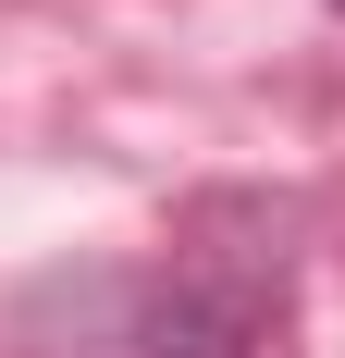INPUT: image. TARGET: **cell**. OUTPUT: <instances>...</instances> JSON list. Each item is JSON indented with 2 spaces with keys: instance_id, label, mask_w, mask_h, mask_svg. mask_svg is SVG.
Instances as JSON below:
<instances>
[{
  "instance_id": "obj_1",
  "label": "cell",
  "mask_w": 345,
  "mask_h": 358,
  "mask_svg": "<svg viewBox=\"0 0 345 358\" xmlns=\"http://www.w3.org/2000/svg\"><path fill=\"white\" fill-rule=\"evenodd\" d=\"M50 322H74L62 358H296V259L259 198H210L172 259L37 285L25 334Z\"/></svg>"
},
{
  "instance_id": "obj_2",
  "label": "cell",
  "mask_w": 345,
  "mask_h": 358,
  "mask_svg": "<svg viewBox=\"0 0 345 358\" xmlns=\"http://www.w3.org/2000/svg\"><path fill=\"white\" fill-rule=\"evenodd\" d=\"M333 13H345V0H333Z\"/></svg>"
}]
</instances>
